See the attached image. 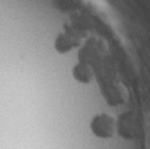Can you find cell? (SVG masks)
Here are the masks:
<instances>
[{
	"instance_id": "obj_3",
	"label": "cell",
	"mask_w": 150,
	"mask_h": 149,
	"mask_svg": "<svg viewBox=\"0 0 150 149\" xmlns=\"http://www.w3.org/2000/svg\"><path fill=\"white\" fill-rule=\"evenodd\" d=\"M73 46H76V42L73 40L71 35L65 33L57 35L54 40V49L58 53H67L73 49Z\"/></svg>"
},
{
	"instance_id": "obj_2",
	"label": "cell",
	"mask_w": 150,
	"mask_h": 149,
	"mask_svg": "<svg viewBox=\"0 0 150 149\" xmlns=\"http://www.w3.org/2000/svg\"><path fill=\"white\" fill-rule=\"evenodd\" d=\"M72 76L74 81L83 84H89L93 77V72L88 63L79 62L72 67Z\"/></svg>"
},
{
	"instance_id": "obj_1",
	"label": "cell",
	"mask_w": 150,
	"mask_h": 149,
	"mask_svg": "<svg viewBox=\"0 0 150 149\" xmlns=\"http://www.w3.org/2000/svg\"><path fill=\"white\" fill-rule=\"evenodd\" d=\"M90 129L99 138H110L116 133V122L108 114H98L91 120Z\"/></svg>"
}]
</instances>
